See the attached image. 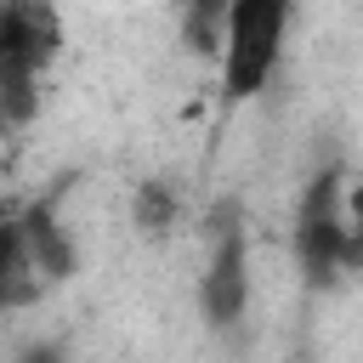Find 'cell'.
<instances>
[{
  "label": "cell",
  "mask_w": 363,
  "mask_h": 363,
  "mask_svg": "<svg viewBox=\"0 0 363 363\" xmlns=\"http://www.w3.org/2000/svg\"><path fill=\"white\" fill-rule=\"evenodd\" d=\"M130 216H136V227H142L147 238H164V233L176 227V216H182V193H176L164 176L136 182V204H130Z\"/></svg>",
  "instance_id": "cell-6"
},
{
  "label": "cell",
  "mask_w": 363,
  "mask_h": 363,
  "mask_svg": "<svg viewBox=\"0 0 363 363\" xmlns=\"http://www.w3.org/2000/svg\"><path fill=\"white\" fill-rule=\"evenodd\" d=\"M40 289H45V278H40L28 238H23V204L0 199V312L28 306Z\"/></svg>",
  "instance_id": "cell-4"
},
{
  "label": "cell",
  "mask_w": 363,
  "mask_h": 363,
  "mask_svg": "<svg viewBox=\"0 0 363 363\" xmlns=\"http://www.w3.org/2000/svg\"><path fill=\"white\" fill-rule=\"evenodd\" d=\"M210 238H216V255H210V272H204V318L210 323H238L244 318V301H250V272H244V210L238 199L216 204L210 216Z\"/></svg>",
  "instance_id": "cell-2"
},
{
  "label": "cell",
  "mask_w": 363,
  "mask_h": 363,
  "mask_svg": "<svg viewBox=\"0 0 363 363\" xmlns=\"http://www.w3.org/2000/svg\"><path fill=\"white\" fill-rule=\"evenodd\" d=\"M34 108H40V74L23 68V62H6V57H0V136L17 130Z\"/></svg>",
  "instance_id": "cell-5"
},
{
  "label": "cell",
  "mask_w": 363,
  "mask_h": 363,
  "mask_svg": "<svg viewBox=\"0 0 363 363\" xmlns=\"http://www.w3.org/2000/svg\"><path fill=\"white\" fill-rule=\"evenodd\" d=\"M289 6L295 0H233L221 17V91L233 102L255 96L284 51V28H289Z\"/></svg>",
  "instance_id": "cell-1"
},
{
  "label": "cell",
  "mask_w": 363,
  "mask_h": 363,
  "mask_svg": "<svg viewBox=\"0 0 363 363\" xmlns=\"http://www.w3.org/2000/svg\"><path fill=\"white\" fill-rule=\"evenodd\" d=\"M62 51V17L51 0H0V57L23 68H45Z\"/></svg>",
  "instance_id": "cell-3"
}]
</instances>
